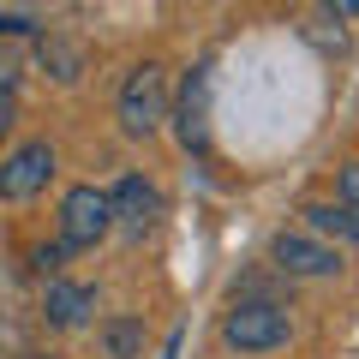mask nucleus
<instances>
[{
  "instance_id": "obj_1",
  "label": "nucleus",
  "mask_w": 359,
  "mask_h": 359,
  "mask_svg": "<svg viewBox=\"0 0 359 359\" xmlns=\"http://www.w3.org/2000/svg\"><path fill=\"white\" fill-rule=\"evenodd\" d=\"M287 335H294V323L276 299H240L222 318V341L240 353H276V347H287Z\"/></svg>"
},
{
  "instance_id": "obj_2",
  "label": "nucleus",
  "mask_w": 359,
  "mask_h": 359,
  "mask_svg": "<svg viewBox=\"0 0 359 359\" xmlns=\"http://www.w3.org/2000/svg\"><path fill=\"white\" fill-rule=\"evenodd\" d=\"M114 233V198L102 192V186H72V192L60 198V240L66 252H90L96 240H108Z\"/></svg>"
},
{
  "instance_id": "obj_3",
  "label": "nucleus",
  "mask_w": 359,
  "mask_h": 359,
  "mask_svg": "<svg viewBox=\"0 0 359 359\" xmlns=\"http://www.w3.org/2000/svg\"><path fill=\"white\" fill-rule=\"evenodd\" d=\"M162 120H168V72L156 60H144L126 78V90H120V132L126 138H150Z\"/></svg>"
},
{
  "instance_id": "obj_4",
  "label": "nucleus",
  "mask_w": 359,
  "mask_h": 359,
  "mask_svg": "<svg viewBox=\"0 0 359 359\" xmlns=\"http://www.w3.org/2000/svg\"><path fill=\"white\" fill-rule=\"evenodd\" d=\"M54 180V144H42V138H30V144H18L6 162H0V198L6 204H25V198H36L42 186Z\"/></svg>"
},
{
  "instance_id": "obj_5",
  "label": "nucleus",
  "mask_w": 359,
  "mask_h": 359,
  "mask_svg": "<svg viewBox=\"0 0 359 359\" xmlns=\"http://www.w3.org/2000/svg\"><path fill=\"white\" fill-rule=\"evenodd\" d=\"M269 264L282 269V276H335L341 269V252L323 240H311V233H276L269 240Z\"/></svg>"
},
{
  "instance_id": "obj_6",
  "label": "nucleus",
  "mask_w": 359,
  "mask_h": 359,
  "mask_svg": "<svg viewBox=\"0 0 359 359\" xmlns=\"http://www.w3.org/2000/svg\"><path fill=\"white\" fill-rule=\"evenodd\" d=\"M108 198H114V228H120V233H132V240H144V233L162 222V192H156L144 174H126Z\"/></svg>"
},
{
  "instance_id": "obj_7",
  "label": "nucleus",
  "mask_w": 359,
  "mask_h": 359,
  "mask_svg": "<svg viewBox=\"0 0 359 359\" xmlns=\"http://www.w3.org/2000/svg\"><path fill=\"white\" fill-rule=\"evenodd\" d=\"M90 311H96V287L66 282V276H48V294H42V318L54 330H84Z\"/></svg>"
},
{
  "instance_id": "obj_8",
  "label": "nucleus",
  "mask_w": 359,
  "mask_h": 359,
  "mask_svg": "<svg viewBox=\"0 0 359 359\" xmlns=\"http://www.w3.org/2000/svg\"><path fill=\"white\" fill-rule=\"evenodd\" d=\"M210 66H198L192 78H186V90H180V114H174V132L186 150H204V132H210Z\"/></svg>"
},
{
  "instance_id": "obj_9",
  "label": "nucleus",
  "mask_w": 359,
  "mask_h": 359,
  "mask_svg": "<svg viewBox=\"0 0 359 359\" xmlns=\"http://www.w3.org/2000/svg\"><path fill=\"white\" fill-rule=\"evenodd\" d=\"M299 216H306L311 233H330V240L359 245V204H347V198H335V204H306Z\"/></svg>"
},
{
  "instance_id": "obj_10",
  "label": "nucleus",
  "mask_w": 359,
  "mask_h": 359,
  "mask_svg": "<svg viewBox=\"0 0 359 359\" xmlns=\"http://www.w3.org/2000/svg\"><path fill=\"white\" fill-rule=\"evenodd\" d=\"M96 347H102V359H144V323L138 318H108L96 330Z\"/></svg>"
},
{
  "instance_id": "obj_11",
  "label": "nucleus",
  "mask_w": 359,
  "mask_h": 359,
  "mask_svg": "<svg viewBox=\"0 0 359 359\" xmlns=\"http://www.w3.org/2000/svg\"><path fill=\"white\" fill-rule=\"evenodd\" d=\"M60 257H66V240H60V245H36V252H30V264H36L42 276H54V269H60Z\"/></svg>"
},
{
  "instance_id": "obj_12",
  "label": "nucleus",
  "mask_w": 359,
  "mask_h": 359,
  "mask_svg": "<svg viewBox=\"0 0 359 359\" xmlns=\"http://www.w3.org/2000/svg\"><path fill=\"white\" fill-rule=\"evenodd\" d=\"M335 192H341L347 204H359V162H347V168H341V180H335Z\"/></svg>"
},
{
  "instance_id": "obj_13",
  "label": "nucleus",
  "mask_w": 359,
  "mask_h": 359,
  "mask_svg": "<svg viewBox=\"0 0 359 359\" xmlns=\"http://www.w3.org/2000/svg\"><path fill=\"white\" fill-rule=\"evenodd\" d=\"M13 90H18V60L0 48V96H13Z\"/></svg>"
},
{
  "instance_id": "obj_14",
  "label": "nucleus",
  "mask_w": 359,
  "mask_h": 359,
  "mask_svg": "<svg viewBox=\"0 0 359 359\" xmlns=\"http://www.w3.org/2000/svg\"><path fill=\"white\" fill-rule=\"evenodd\" d=\"M30 30H36L30 18H18V13H0V36H30Z\"/></svg>"
},
{
  "instance_id": "obj_15",
  "label": "nucleus",
  "mask_w": 359,
  "mask_h": 359,
  "mask_svg": "<svg viewBox=\"0 0 359 359\" xmlns=\"http://www.w3.org/2000/svg\"><path fill=\"white\" fill-rule=\"evenodd\" d=\"M13 120H18V102H13V96H0V138L13 132Z\"/></svg>"
},
{
  "instance_id": "obj_16",
  "label": "nucleus",
  "mask_w": 359,
  "mask_h": 359,
  "mask_svg": "<svg viewBox=\"0 0 359 359\" xmlns=\"http://www.w3.org/2000/svg\"><path fill=\"white\" fill-rule=\"evenodd\" d=\"M323 6H330L335 18H359V0H323Z\"/></svg>"
},
{
  "instance_id": "obj_17",
  "label": "nucleus",
  "mask_w": 359,
  "mask_h": 359,
  "mask_svg": "<svg viewBox=\"0 0 359 359\" xmlns=\"http://www.w3.org/2000/svg\"><path fill=\"white\" fill-rule=\"evenodd\" d=\"M174 353H180V335H174V341H168V359H174Z\"/></svg>"
},
{
  "instance_id": "obj_18",
  "label": "nucleus",
  "mask_w": 359,
  "mask_h": 359,
  "mask_svg": "<svg viewBox=\"0 0 359 359\" xmlns=\"http://www.w3.org/2000/svg\"><path fill=\"white\" fill-rule=\"evenodd\" d=\"M30 359H60V353H30Z\"/></svg>"
}]
</instances>
